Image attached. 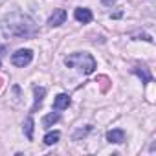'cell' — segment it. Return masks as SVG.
<instances>
[{
    "label": "cell",
    "mask_w": 156,
    "mask_h": 156,
    "mask_svg": "<svg viewBox=\"0 0 156 156\" xmlns=\"http://www.w3.org/2000/svg\"><path fill=\"white\" fill-rule=\"evenodd\" d=\"M4 35L13 37V39H22V37H31L35 33V26L31 22L30 17L22 15V13H13L6 19V22L2 24Z\"/></svg>",
    "instance_id": "cell-1"
},
{
    "label": "cell",
    "mask_w": 156,
    "mask_h": 156,
    "mask_svg": "<svg viewBox=\"0 0 156 156\" xmlns=\"http://www.w3.org/2000/svg\"><path fill=\"white\" fill-rule=\"evenodd\" d=\"M64 64L70 66V68L81 70L83 73H92L96 70V59L90 53H85V51H77V53L68 55L64 59Z\"/></svg>",
    "instance_id": "cell-2"
},
{
    "label": "cell",
    "mask_w": 156,
    "mask_h": 156,
    "mask_svg": "<svg viewBox=\"0 0 156 156\" xmlns=\"http://www.w3.org/2000/svg\"><path fill=\"white\" fill-rule=\"evenodd\" d=\"M31 59H33V51H31V50H17V51L11 55V62H13L15 66H19V68L28 66V64L31 62Z\"/></svg>",
    "instance_id": "cell-3"
},
{
    "label": "cell",
    "mask_w": 156,
    "mask_h": 156,
    "mask_svg": "<svg viewBox=\"0 0 156 156\" xmlns=\"http://www.w3.org/2000/svg\"><path fill=\"white\" fill-rule=\"evenodd\" d=\"M73 17H75V20H77V22L88 24V22L92 20V11H90V9H87V8H77V9H75V13H73Z\"/></svg>",
    "instance_id": "cell-4"
},
{
    "label": "cell",
    "mask_w": 156,
    "mask_h": 156,
    "mask_svg": "<svg viewBox=\"0 0 156 156\" xmlns=\"http://www.w3.org/2000/svg\"><path fill=\"white\" fill-rule=\"evenodd\" d=\"M64 20H66V11H64V9H55V11H53V15L50 17L48 24H50L51 28H55V26L64 24Z\"/></svg>",
    "instance_id": "cell-5"
},
{
    "label": "cell",
    "mask_w": 156,
    "mask_h": 156,
    "mask_svg": "<svg viewBox=\"0 0 156 156\" xmlns=\"http://www.w3.org/2000/svg\"><path fill=\"white\" fill-rule=\"evenodd\" d=\"M107 140H108L110 143H123V140H125V130H123V129H112V130L107 132Z\"/></svg>",
    "instance_id": "cell-6"
},
{
    "label": "cell",
    "mask_w": 156,
    "mask_h": 156,
    "mask_svg": "<svg viewBox=\"0 0 156 156\" xmlns=\"http://www.w3.org/2000/svg\"><path fill=\"white\" fill-rule=\"evenodd\" d=\"M70 105V96L68 94H59L53 101V110H64Z\"/></svg>",
    "instance_id": "cell-7"
},
{
    "label": "cell",
    "mask_w": 156,
    "mask_h": 156,
    "mask_svg": "<svg viewBox=\"0 0 156 156\" xmlns=\"http://www.w3.org/2000/svg\"><path fill=\"white\" fill-rule=\"evenodd\" d=\"M132 72L140 77V79H141V83H151V79H152V75H151L149 68H145V66H136Z\"/></svg>",
    "instance_id": "cell-8"
},
{
    "label": "cell",
    "mask_w": 156,
    "mask_h": 156,
    "mask_svg": "<svg viewBox=\"0 0 156 156\" xmlns=\"http://www.w3.org/2000/svg\"><path fill=\"white\" fill-rule=\"evenodd\" d=\"M33 94H35V103H33V110H37L41 105H42V99H44V94H46V88L44 87H33Z\"/></svg>",
    "instance_id": "cell-9"
},
{
    "label": "cell",
    "mask_w": 156,
    "mask_h": 156,
    "mask_svg": "<svg viewBox=\"0 0 156 156\" xmlns=\"http://www.w3.org/2000/svg\"><path fill=\"white\" fill-rule=\"evenodd\" d=\"M59 138H61V132H59V130L48 132V134L44 136V143H46V145H53V143H57V141H59Z\"/></svg>",
    "instance_id": "cell-10"
},
{
    "label": "cell",
    "mask_w": 156,
    "mask_h": 156,
    "mask_svg": "<svg viewBox=\"0 0 156 156\" xmlns=\"http://www.w3.org/2000/svg\"><path fill=\"white\" fill-rule=\"evenodd\" d=\"M24 132H26L28 140H33V118H31V116H30V118L26 119V123H24Z\"/></svg>",
    "instance_id": "cell-11"
},
{
    "label": "cell",
    "mask_w": 156,
    "mask_h": 156,
    "mask_svg": "<svg viewBox=\"0 0 156 156\" xmlns=\"http://www.w3.org/2000/svg\"><path fill=\"white\" fill-rule=\"evenodd\" d=\"M55 121H59V114H48V116L42 118V125H44V127H50V125H53Z\"/></svg>",
    "instance_id": "cell-12"
},
{
    "label": "cell",
    "mask_w": 156,
    "mask_h": 156,
    "mask_svg": "<svg viewBox=\"0 0 156 156\" xmlns=\"http://www.w3.org/2000/svg\"><path fill=\"white\" fill-rule=\"evenodd\" d=\"M116 2V0H103V4H107V6H112Z\"/></svg>",
    "instance_id": "cell-13"
},
{
    "label": "cell",
    "mask_w": 156,
    "mask_h": 156,
    "mask_svg": "<svg viewBox=\"0 0 156 156\" xmlns=\"http://www.w3.org/2000/svg\"><path fill=\"white\" fill-rule=\"evenodd\" d=\"M4 51H6V46H0V55H2Z\"/></svg>",
    "instance_id": "cell-14"
},
{
    "label": "cell",
    "mask_w": 156,
    "mask_h": 156,
    "mask_svg": "<svg viewBox=\"0 0 156 156\" xmlns=\"http://www.w3.org/2000/svg\"><path fill=\"white\" fill-rule=\"evenodd\" d=\"M0 83H2V81H0Z\"/></svg>",
    "instance_id": "cell-15"
}]
</instances>
